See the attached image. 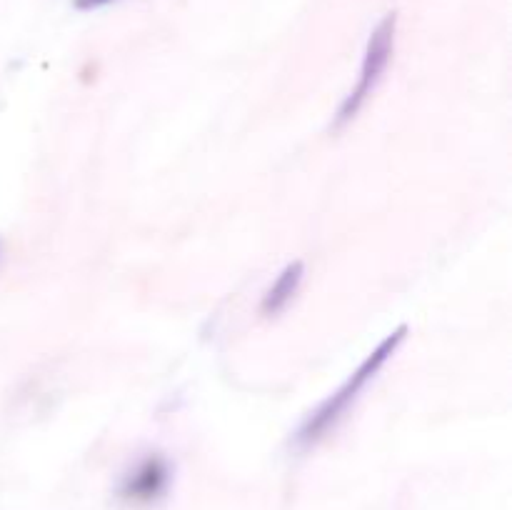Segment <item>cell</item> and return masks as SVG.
<instances>
[{
  "label": "cell",
  "mask_w": 512,
  "mask_h": 510,
  "mask_svg": "<svg viewBox=\"0 0 512 510\" xmlns=\"http://www.w3.org/2000/svg\"><path fill=\"white\" fill-rule=\"evenodd\" d=\"M170 480V468L160 455H150L145 458L133 473L125 478L123 483V495L133 503H150V500L160 498L168 488Z\"/></svg>",
  "instance_id": "cell-3"
},
{
  "label": "cell",
  "mask_w": 512,
  "mask_h": 510,
  "mask_svg": "<svg viewBox=\"0 0 512 510\" xmlns=\"http://www.w3.org/2000/svg\"><path fill=\"white\" fill-rule=\"evenodd\" d=\"M118 0H75V8L78 10H98L105 8V5H113Z\"/></svg>",
  "instance_id": "cell-5"
},
{
  "label": "cell",
  "mask_w": 512,
  "mask_h": 510,
  "mask_svg": "<svg viewBox=\"0 0 512 510\" xmlns=\"http://www.w3.org/2000/svg\"><path fill=\"white\" fill-rule=\"evenodd\" d=\"M405 335H408V328H405V325H400V328L393 330L388 338L380 340L378 348H375L373 353H370L368 358L360 363V368L355 370V373L350 375V378L345 380V383L340 385V388L335 390L328 400H323V403H320L318 408L308 415V420H305L303 428H300V433H298L300 445L318 443V440L323 438L328 430H333L335 425L340 423V418H343V415L348 413L350 405L358 400V395L363 393L365 385H368L370 380H373L375 375L383 370V365L388 363V360L395 355V350L403 345Z\"/></svg>",
  "instance_id": "cell-1"
},
{
  "label": "cell",
  "mask_w": 512,
  "mask_h": 510,
  "mask_svg": "<svg viewBox=\"0 0 512 510\" xmlns=\"http://www.w3.org/2000/svg\"><path fill=\"white\" fill-rule=\"evenodd\" d=\"M395 23H398V20H395V13H390V15H385V18L378 23V28L370 33L358 83H355V88L350 90V95L343 100V105H340L338 120H335V125H338V128L340 125L350 123V120L360 113V108L365 105V100L373 95L375 85H378L380 78H383L385 68H388L390 58H393Z\"/></svg>",
  "instance_id": "cell-2"
},
{
  "label": "cell",
  "mask_w": 512,
  "mask_h": 510,
  "mask_svg": "<svg viewBox=\"0 0 512 510\" xmlns=\"http://www.w3.org/2000/svg\"><path fill=\"white\" fill-rule=\"evenodd\" d=\"M303 278H305V265L300 263V260L285 265L283 273L275 278V283L270 285L268 293L263 295V303H260L263 313L265 315L283 313V310L290 305V300L298 295L300 285H303Z\"/></svg>",
  "instance_id": "cell-4"
}]
</instances>
